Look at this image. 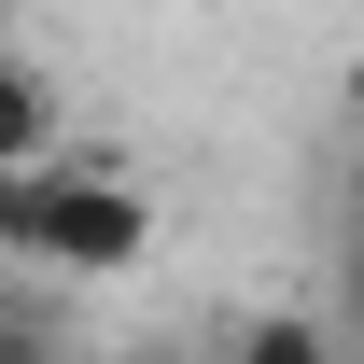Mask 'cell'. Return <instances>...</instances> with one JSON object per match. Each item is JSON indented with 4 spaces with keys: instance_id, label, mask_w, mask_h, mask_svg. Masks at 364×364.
Masks as SVG:
<instances>
[{
    "instance_id": "cell-1",
    "label": "cell",
    "mask_w": 364,
    "mask_h": 364,
    "mask_svg": "<svg viewBox=\"0 0 364 364\" xmlns=\"http://www.w3.org/2000/svg\"><path fill=\"white\" fill-rule=\"evenodd\" d=\"M0 252H28V267H56V280H112V267L154 252V196L112 182V168L43 154V168L14 182V238H0Z\"/></svg>"
},
{
    "instance_id": "cell-5",
    "label": "cell",
    "mask_w": 364,
    "mask_h": 364,
    "mask_svg": "<svg viewBox=\"0 0 364 364\" xmlns=\"http://www.w3.org/2000/svg\"><path fill=\"white\" fill-rule=\"evenodd\" d=\"M14 182H28V168H0V238H14Z\"/></svg>"
},
{
    "instance_id": "cell-3",
    "label": "cell",
    "mask_w": 364,
    "mask_h": 364,
    "mask_svg": "<svg viewBox=\"0 0 364 364\" xmlns=\"http://www.w3.org/2000/svg\"><path fill=\"white\" fill-rule=\"evenodd\" d=\"M225 364H336V322H322V309H252Z\"/></svg>"
},
{
    "instance_id": "cell-4",
    "label": "cell",
    "mask_w": 364,
    "mask_h": 364,
    "mask_svg": "<svg viewBox=\"0 0 364 364\" xmlns=\"http://www.w3.org/2000/svg\"><path fill=\"white\" fill-rule=\"evenodd\" d=\"M0 364H70V350H56V322H43V309H0Z\"/></svg>"
},
{
    "instance_id": "cell-2",
    "label": "cell",
    "mask_w": 364,
    "mask_h": 364,
    "mask_svg": "<svg viewBox=\"0 0 364 364\" xmlns=\"http://www.w3.org/2000/svg\"><path fill=\"white\" fill-rule=\"evenodd\" d=\"M56 154V85L28 56H0V168H43Z\"/></svg>"
}]
</instances>
